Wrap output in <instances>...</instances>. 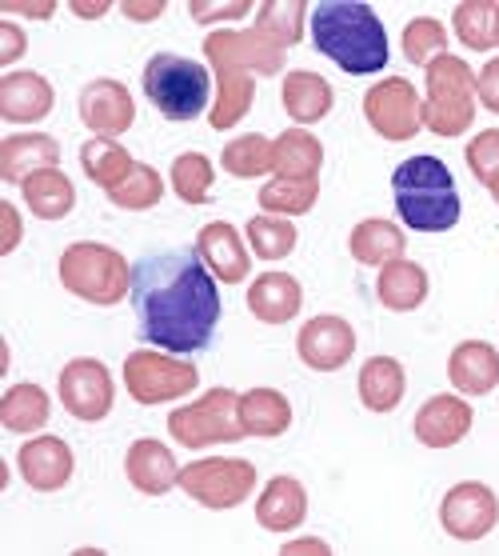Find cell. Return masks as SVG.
Wrapping results in <instances>:
<instances>
[{
    "mask_svg": "<svg viewBox=\"0 0 499 556\" xmlns=\"http://www.w3.org/2000/svg\"><path fill=\"white\" fill-rule=\"evenodd\" d=\"M132 308L149 344L176 356L200 353L220 325V289L196 249H168L132 265Z\"/></svg>",
    "mask_w": 499,
    "mask_h": 556,
    "instance_id": "6da1fadb",
    "label": "cell"
},
{
    "mask_svg": "<svg viewBox=\"0 0 499 556\" xmlns=\"http://www.w3.org/2000/svg\"><path fill=\"white\" fill-rule=\"evenodd\" d=\"M312 40L328 61L348 76L380 73L387 64V33L372 4L360 0H324L312 9Z\"/></svg>",
    "mask_w": 499,
    "mask_h": 556,
    "instance_id": "7a4b0ae2",
    "label": "cell"
},
{
    "mask_svg": "<svg viewBox=\"0 0 499 556\" xmlns=\"http://www.w3.org/2000/svg\"><path fill=\"white\" fill-rule=\"evenodd\" d=\"M392 197L415 232H448L460 225V192L439 156H412L392 173Z\"/></svg>",
    "mask_w": 499,
    "mask_h": 556,
    "instance_id": "3957f363",
    "label": "cell"
},
{
    "mask_svg": "<svg viewBox=\"0 0 499 556\" xmlns=\"http://www.w3.org/2000/svg\"><path fill=\"white\" fill-rule=\"evenodd\" d=\"M61 285L73 296L88 304H100V308H113L125 296H132V265L116 253L113 244L100 241H76L61 253Z\"/></svg>",
    "mask_w": 499,
    "mask_h": 556,
    "instance_id": "277c9868",
    "label": "cell"
},
{
    "mask_svg": "<svg viewBox=\"0 0 499 556\" xmlns=\"http://www.w3.org/2000/svg\"><path fill=\"white\" fill-rule=\"evenodd\" d=\"M144 97L168 121H196L213 101V76L200 61H188L176 52H156L144 64Z\"/></svg>",
    "mask_w": 499,
    "mask_h": 556,
    "instance_id": "5b68a950",
    "label": "cell"
},
{
    "mask_svg": "<svg viewBox=\"0 0 499 556\" xmlns=\"http://www.w3.org/2000/svg\"><path fill=\"white\" fill-rule=\"evenodd\" d=\"M475 121V73L463 56L444 52L427 64L424 128L436 137H463Z\"/></svg>",
    "mask_w": 499,
    "mask_h": 556,
    "instance_id": "8992f818",
    "label": "cell"
},
{
    "mask_svg": "<svg viewBox=\"0 0 499 556\" xmlns=\"http://www.w3.org/2000/svg\"><path fill=\"white\" fill-rule=\"evenodd\" d=\"M168 432L184 448H208V444L244 441L248 432L240 425V392L208 389L200 401L168 413Z\"/></svg>",
    "mask_w": 499,
    "mask_h": 556,
    "instance_id": "52a82bcc",
    "label": "cell"
},
{
    "mask_svg": "<svg viewBox=\"0 0 499 556\" xmlns=\"http://www.w3.org/2000/svg\"><path fill=\"white\" fill-rule=\"evenodd\" d=\"M200 372L192 361L164 349H137L125 356V389L137 405H168L188 392H196Z\"/></svg>",
    "mask_w": 499,
    "mask_h": 556,
    "instance_id": "ba28073f",
    "label": "cell"
},
{
    "mask_svg": "<svg viewBox=\"0 0 499 556\" xmlns=\"http://www.w3.org/2000/svg\"><path fill=\"white\" fill-rule=\"evenodd\" d=\"M180 489L196 505L225 513V508L244 505L256 493V465L240 456H204L180 468Z\"/></svg>",
    "mask_w": 499,
    "mask_h": 556,
    "instance_id": "9c48e42d",
    "label": "cell"
},
{
    "mask_svg": "<svg viewBox=\"0 0 499 556\" xmlns=\"http://www.w3.org/2000/svg\"><path fill=\"white\" fill-rule=\"evenodd\" d=\"M363 116H368L375 137L404 144V140H412L424 128V101H420L412 80L387 76V80H380V85L363 92Z\"/></svg>",
    "mask_w": 499,
    "mask_h": 556,
    "instance_id": "30bf717a",
    "label": "cell"
},
{
    "mask_svg": "<svg viewBox=\"0 0 499 556\" xmlns=\"http://www.w3.org/2000/svg\"><path fill=\"white\" fill-rule=\"evenodd\" d=\"M56 389H61L64 413L73 420H80V425H97V420H104L113 413V401H116L113 372L97 356H76V361H68L61 368V377H56Z\"/></svg>",
    "mask_w": 499,
    "mask_h": 556,
    "instance_id": "8fae6325",
    "label": "cell"
},
{
    "mask_svg": "<svg viewBox=\"0 0 499 556\" xmlns=\"http://www.w3.org/2000/svg\"><path fill=\"white\" fill-rule=\"evenodd\" d=\"M439 525L456 541H484L499 525V496L484 481L451 484L439 501Z\"/></svg>",
    "mask_w": 499,
    "mask_h": 556,
    "instance_id": "7c38bea8",
    "label": "cell"
},
{
    "mask_svg": "<svg viewBox=\"0 0 499 556\" xmlns=\"http://www.w3.org/2000/svg\"><path fill=\"white\" fill-rule=\"evenodd\" d=\"M204 56L213 68H240V73L276 76L284 68V49L264 40L256 28H220L204 37Z\"/></svg>",
    "mask_w": 499,
    "mask_h": 556,
    "instance_id": "4fadbf2b",
    "label": "cell"
},
{
    "mask_svg": "<svg viewBox=\"0 0 499 556\" xmlns=\"http://www.w3.org/2000/svg\"><path fill=\"white\" fill-rule=\"evenodd\" d=\"M299 361L312 368V372H340L356 356V329H351L344 316H312L296 337Z\"/></svg>",
    "mask_w": 499,
    "mask_h": 556,
    "instance_id": "5bb4252c",
    "label": "cell"
},
{
    "mask_svg": "<svg viewBox=\"0 0 499 556\" xmlns=\"http://www.w3.org/2000/svg\"><path fill=\"white\" fill-rule=\"evenodd\" d=\"M80 121L92 128V137H108L116 140L120 132L137 125V101H132V92L120 85V80H108V76H100V80H88L85 89H80Z\"/></svg>",
    "mask_w": 499,
    "mask_h": 556,
    "instance_id": "9a60e30c",
    "label": "cell"
},
{
    "mask_svg": "<svg viewBox=\"0 0 499 556\" xmlns=\"http://www.w3.org/2000/svg\"><path fill=\"white\" fill-rule=\"evenodd\" d=\"M16 468L33 493H61L64 484L73 481L76 472V456L68 448L64 437H33V441L21 444L16 453Z\"/></svg>",
    "mask_w": 499,
    "mask_h": 556,
    "instance_id": "2e32d148",
    "label": "cell"
},
{
    "mask_svg": "<svg viewBox=\"0 0 499 556\" xmlns=\"http://www.w3.org/2000/svg\"><path fill=\"white\" fill-rule=\"evenodd\" d=\"M472 425H475V413L463 396H456V392H436V396H427L424 408L415 413L412 432L424 448H456L460 441H468Z\"/></svg>",
    "mask_w": 499,
    "mask_h": 556,
    "instance_id": "e0dca14e",
    "label": "cell"
},
{
    "mask_svg": "<svg viewBox=\"0 0 499 556\" xmlns=\"http://www.w3.org/2000/svg\"><path fill=\"white\" fill-rule=\"evenodd\" d=\"M196 253H200V261L208 265V273H213L216 280H225V285H240V280H248L252 253L244 249L240 232L228 225V220H213V225L200 228Z\"/></svg>",
    "mask_w": 499,
    "mask_h": 556,
    "instance_id": "ac0fdd59",
    "label": "cell"
},
{
    "mask_svg": "<svg viewBox=\"0 0 499 556\" xmlns=\"http://www.w3.org/2000/svg\"><path fill=\"white\" fill-rule=\"evenodd\" d=\"M125 472H128V484L144 496H164L168 489L180 484V465H176L172 448L152 441V437H140V441L128 444Z\"/></svg>",
    "mask_w": 499,
    "mask_h": 556,
    "instance_id": "d6986e66",
    "label": "cell"
},
{
    "mask_svg": "<svg viewBox=\"0 0 499 556\" xmlns=\"http://www.w3.org/2000/svg\"><path fill=\"white\" fill-rule=\"evenodd\" d=\"M61 165V144L49 132H16L0 140V177L4 185H25L33 173Z\"/></svg>",
    "mask_w": 499,
    "mask_h": 556,
    "instance_id": "ffe728a7",
    "label": "cell"
},
{
    "mask_svg": "<svg viewBox=\"0 0 499 556\" xmlns=\"http://www.w3.org/2000/svg\"><path fill=\"white\" fill-rule=\"evenodd\" d=\"M56 92L40 73H4L0 76V116L13 125H37L52 113Z\"/></svg>",
    "mask_w": 499,
    "mask_h": 556,
    "instance_id": "44dd1931",
    "label": "cell"
},
{
    "mask_svg": "<svg viewBox=\"0 0 499 556\" xmlns=\"http://www.w3.org/2000/svg\"><path fill=\"white\" fill-rule=\"evenodd\" d=\"M256 520L268 532H296L308 520V489L296 477H272L256 501Z\"/></svg>",
    "mask_w": 499,
    "mask_h": 556,
    "instance_id": "7402d4cb",
    "label": "cell"
},
{
    "mask_svg": "<svg viewBox=\"0 0 499 556\" xmlns=\"http://www.w3.org/2000/svg\"><path fill=\"white\" fill-rule=\"evenodd\" d=\"M280 104H284V113L304 128V125L324 121V116L332 113V104H336V89H332L320 73L296 68V73H287L284 85H280Z\"/></svg>",
    "mask_w": 499,
    "mask_h": 556,
    "instance_id": "603a6c76",
    "label": "cell"
},
{
    "mask_svg": "<svg viewBox=\"0 0 499 556\" xmlns=\"http://www.w3.org/2000/svg\"><path fill=\"white\" fill-rule=\"evenodd\" d=\"M448 380L463 396H487L499 384V353L487 341H463L448 356Z\"/></svg>",
    "mask_w": 499,
    "mask_h": 556,
    "instance_id": "cb8c5ba5",
    "label": "cell"
},
{
    "mask_svg": "<svg viewBox=\"0 0 499 556\" xmlns=\"http://www.w3.org/2000/svg\"><path fill=\"white\" fill-rule=\"evenodd\" d=\"M299 304H304V289L287 273H264V277H256L248 285V308L260 325H287V320H296Z\"/></svg>",
    "mask_w": 499,
    "mask_h": 556,
    "instance_id": "d4e9b609",
    "label": "cell"
},
{
    "mask_svg": "<svg viewBox=\"0 0 499 556\" xmlns=\"http://www.w3.org/2000/svg\"><path fill=\"white\" fill-rule=\"evenodd\" d=\"M404 249H408L404 228L392 225V220H384V216H368V220H360L348 237L351 261H356V265H368V268L392 265V261L404 256Z\"/></svg>",
    "mask_w": 499,
    "mask_h": 556,
    "instance_id": "484cf974",
    "label": "cell"
},
{
    "mask_svg": "<svg viewBox=\"0 0 499 556\" xmlns=\"http://www.w3.org/2000/svg\"><path fill=\"white\" fill-rule=\"evenodd\" d=\"M427 289L432 285H427L424 265L404 261V256L380 268V280H375V296H380L387 313H415L427 301Z\"/></svg>",
    "mask_w": 499,
    "mask_h": 556,
    "instance_id": "4316f807",
    "label": "cell"
},
{
    "mask_svg": "<svg viewBox=\"0 0 499 556\" xmlns=\"http://www.w3.org/2000/svg\"><path fill=\"white\" fill-rule=\"evenodd\" d=\"M356 389H360V405L368 413H392L408 392V377L396 356H372V361H363Z\"/></svg>",
    "mask_w": 499,
    "mask_h": 556,
    "instance_id": "83f0119b",
    "label": "cell"
},
{
    "mask_svg": "<svg viewBox=\"0 0 499 556\" xmlns=\"http://www.w3.org/2000/svg\"><path fill=\"white\" fill-rule=\"evenodd\" d=\"M240 425L256 441H272L292 429V405L284 392L276 389H248L240 392Z\"/></svg>",
    "mask_w": 499,
    "mask_h": 556,
    "instance_id": "f1b7e54d",
    "label": "cell"
},
{
    "mask_svg": "<svg viewBox=\"0 0 499 556\" xmlns=\"http://www.w3.org/2000/svg\"><path fill=\"white\" fill-rule=\"evenodd\" d=\"M276 177L280 180H316L324 168V144L308 128H284L272 140Z\"/></svg>",
    "mask_w": 499,
    "mask_h": 556,
    "instance_id": "f546056e",
    "label": "cell"
},
{
    "mask_svg": "<svg viewBox=\"0 0 499 556\" xmlns=\"http://www.w3.org/2000/svg\"><path fill=\"white\" fill-rule=\"evenodd\" d=\"M52 417V401L40 384H13V389L0 396V425L9 432H21V437H33L49 425Z\"/></svg>",
    "mask_w": 499,
    "mask_h": 556,
    "instance_id": "4dcf8cb0",
    "label": "cell"
},
{
    "mask_svg": "<svg viewBox=\"0 0 499 556\" xmlns=\"http://www.w3.org/2000/svg\"><path fill=\"white\" fill-rule=\"evenodd\" d=\"M252 101H256V85H252V73H240V68H216V104L208 113V125L216 132H228L236 128L244 116H248Z\"/></svg>",
    "mask_w": 499,
    "mask_h": 556,
    "instance_id": "1f68e13d",
    "label": "cell"
},
{
    "mask_svg": "<svg viewBox=\"0 0 499 556\" xmlns=\"http://www.w3.org/2000/svg\"><path fill=\"white\" fill-rule=\"evenodd\" d=\"M21 197L33 208V216L40 220H61L76 208V189L73 180L64 177L61 168H44V173H33V177L21 185Z\"/></svg>",
    "mask_w": 499,
    "mask_h": 556,
    "instance_id": "d6a6232c",
    "label": "cell"
},
{
    "mask_svg": "<svg viewBox=\"0 0 499 556\" xmlns=\"http://www.w3.org/2000/svg\"><path fill=\"white\" fill-rule=\"evenodd\" d=\"M80 168H85V177L92 180V185H100V189L108 192L137 168V161L128 156L125 144H116V140H108V137H92L80 144Z\"/></svg>",
    "mask_w": 499,
    "mask_h": 556,
    "instance_id": "836d02e7",
    "label": "cell"
},
{
    "mask_svg": "<svg viewBox=\"0 0 499 556\" xmlns=\"http://www.w3.org/2000/svg\"><path fill=\"white\" fill-rule=\"evenodd\" d=\"M304 25H308V4L304 0H268L256 13V33L264 40H272L276 49H292L304 40Z\"/></svg>",
    "mask_w": 499,
    "mask_h": 556,
    "instance_id": "e575fe53",
    "label": "cell"
},
{
    "mask_svg": "<svg viewBox=\"0 0 499 556\" xmlns=\"http://www.w3.org/2000/svg\"><path fill=\"white\" fill-rule=\"evenodd\" d=\"M220 165H225L228 177H240V180H256L264 173H276V152H272V140L260 137V132H244L220 152Z\"/></svg>",
    "mask_w": 499,
    "mask_h": 556,
    "instance_id": "d590c367",
    "label": "cell"
},
{
    "mask_svg": "<svg viewBox=\"0 0 499 556\" xmlns=\"http://www.w3.org/2000/svg\"><path fill=\"white\" fill-rule=\"evenodd\" d=\"M496 13L499 4L496 0H463L456 16H451V25H456V37H460L463 49L472 52H487L496 49L499 37H496Z\"/></svg>",
    "mask_w": 499,
    "mask_h": 556,
    "instance_id": "8d00e7d4",
    "label": "cell"
},
{
    "mask_svg": "<svg viewBox=\"0 0 499 556\" xmlns=\"http://www.w3.org/2000/svg\"><path fill=\"white\" fill-rule=\"evenodd\" d=\"M172 192L180 197L184 204H208L213 201V180H216V168L213 161L204 156V152H180L172 161Z\"/></svg>",
    "mask_w": 499,
    "mask_h": 556,
    "instance_id": "74e56055",
    "label": "cell"
},
{
    "mask_svg": "<svg viewBox=\"0 0 499 556\" xmlns=\"http://www.w3.org/2000/svg\"><path fill=\"white\" fill-rule=\"evenodd\" d=\"M296 241H299V232L287 216L264 213V216H252L248 220V244L260 261H284V256H292Z\"/></svg>",
    "mask_w": 499,
    "mask_h": 556,
    "instance_id": "f35d334b",
    "label": "cell"
},
{
    "mask_svg": "<svg viewBox=\"0 0 499 556\" xmlns=\"http://www.w3.org/2000/svg\"><path fill=\"white\" fill-rule=\"evenodd\" d=\"M320 201V180H280L260 189V208L272 216H304Z\"/></svg>",
    "mask_w": 499,
    "mask_h": 556,
    "instance_id": "ab89813d",
    "label": "cell"
},
{
    "mask_svg": "<svg viewBox=\"0 0 499 556\" xmlns=\"http://www.w3.org/2000/svg\"><path fill=\"white\" fill-rule=\"evenodd\" d=\"M161 197H164L161 173L152 165H140V161L116 189H108V201H113L116 208H125V213H149V208L161 204Z\"/></svg>",
    "mask_w": 499,
    "mask_h": 556,
    "instance_id": "60d3db41",
    "label": "cell"
},
{
    "mask_svg": "<svg viewBox=\"0 0 499 556\" xmlns=\"http://www.w3.org/2000/svg\"><path fill=\"white\" fill-rule=\"evenodd\" d=\"M404 56L412 64H420V68H427L432 61H439L444 52H448V28L439 25L436 16H415V21H408L404 25Z\"/></svg>",
    "mask_w": 499,
    "mask_h": 556,
    "instance_id": "b9f144b4",
    "label": "cell"
},
{
    "mask_svg": "<svg viewBox=\"0 0 499 556\" xmlns=\"http://www.w3.org/2000/svg\"><path fill=\"white\" fill-rule=\"evenodd\" d=\"M468 168H472V177L479 180V185H491V180H499V128H487V132H479V137L468 144Z\"/></svg>",
    "mask_w": 499,
    "mask_h": 556,
    "instance_id": "7bdbcfd3",
    "label": "cell"
},
{
    "mask_svg": "<svg viewBox=\"0 0 499 556\" xmlns=\"http://www.w3.org/2000/svg\"><path fill=\"white\" fill-rule=\"evenodd\" d=\"M188 13L196 25H216V21H240V16L252 13L248 0H232V4H208V0H192Z\"/></svg>",
    "mask_w": 499,
    "mask_h": 556,
    "instance_id": "ee69618b",
    "label": "cell"
},
{
    "mask_svg": "<svg viewBox=\"0 0 499 556\" xmlns=\"http://www.w3.org/2000/svg\"><path fill=\"white\" fill-rule=\"evenodd\" d=\"M475 101L484 104L487 113L499 116V56L484 64V73L475 76Z\"/></svg>",
    "mask_w": 499,
    "mask_h": 556,
    "instance_id": "f6af8a7d",
    "label": "cell"
},
{
    "mask_svg": "<svg viewBox=\"0 0 499 556\" xmlns=\"http://www.w3.org/2000/svg\"><path fill=\"white\" fill-rule=\"evenodd\" d=\"M25 45H28L25 28L13 25V21H0V64H4V68L25 56Z\"/></svg>",
    "mask_w": 499,
    "mask_h": 556,
    "instance_id": "bcb514c9",
    "label": "cell"
},
{
    "mask_svg": "<svg viewBox=\"0 0 499 556\" xmlns=\"http://www.w3.org/2000/svg\"><path fill=\"white\" fill-rule=\"evenodd\" d=\"M0 220H4V228H9V241L0 244V253L9 256V253H16V244H21V216H16V208L9 201L0 204Z\"/></svg>",
    "mask_w": 499,
    "mask_h": 556,
    "instance_id": "7dc6e473",
    "label": "cell"
},
{
    "mask_svg": "<svg viewBox=\"0 0 499 556\" xmlns=\"http://www.w3.org/2000/svg\"><path fill=\"white\" fill-rule=\"evenodd\" d=\"M13 13L28 16V21H49V16L56 13V4H52V0H44V4H16V0H9V4H4V16H13Z\"/></svg>",
    "mask_w": 499,
    "mask_h": 556,
    "instance_id": "c3c4849f",
    "label": "cell"
},
{
    "mask_svg": "<svg viewBox=\"0 0 499 556\" xmlns=\"http://www.w3.org/2000/svg\"><path fill=\"white\" fill-rule=\"evenodd\" d=\"M125 9L128 21H156V16L164 13V0H149V4H140V0H128V4H120Z\"/></svg>",
    "mask_w": 499,
    "mask_h": 556,
    "instance_id": "681fc988",
    "label": "cell"
},
{
    "mask_svg": "<svg viewBox=\"0 0 499 556\" xmlns=\"http://www.w3.org/2000/svg\"><path fill=\"white\" fill-rule=\"evenodd\" d=\"M108 9H113L108 0H97V4H85V0H76V4H73V13L85 16V21H97V16H104Z\"/></svg>",
    "mask_w": 499,
    "mask_h": 556,
    "instance_id": "f907efd6",
    "label": "cell"
},
{
    "mask_svg": "<svg viewBox=\"0 0 499 556\" xmlns=\"http://www.w3.org/2000/svg\"><path fill=\"white\" fill-rule=\"evenodd\" d=\"M287 553H332L324 541H296V544H284V556Z\"/></svg>",
    "mask_w": 499,
    "mask_h": 556,
    "instance_id": "816d5d0a",
    "label": "cell"
},
{
    "mask_svg": "<svg viewBox=\"0 0 499 556\" xmlns=\"http://www.w3.org/2000/svg\"><path fill=\"white\" fill-rule=\"evenodd\" d=\"M487 189H491V197H496V204H499V180H491V185H487Z\"/></svg>",
    "mask_w": 499,
    "mask_h": 556,
    "instance_id": "f5cc1de1",
    "label": "cell"
},
{
    "mask_svg": "<svg viewBox=\"0 0 499 556\" xmlns=\"http://www.w3.org/2000/svg\"><path fill=\"white\" fill-rule=\"evenodd\" d=\"M496 37H499V13H496Z\"/></svg>",
    "mask_w": 499,
    "mask_h": 556,
    "instance_id": "db71d44e",
    "label": "cell"
}]
</instances>
